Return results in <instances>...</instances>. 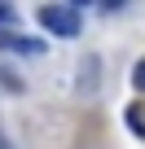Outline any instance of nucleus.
<instances>
[{
    "mask_svg": "<svg viewBox=\"0 0 145 149\" xmlns=\"http://www.w3.org/2000/svg\"><path fill=\"white\" fill-rule=\"evenodd\" d=\"M40 26H44L48 35L75 40V35H79V13L66 9V5H44V9H40Z\"/></svg>",
    "mask_w": 145,
    "mask_h": 149,
    "instance_id": "1",
    "label": "nucleus"
},
{
    "mask_svg": "<svg viewBox=\"0 0 145 149\" xmlns=\"http://www.w3.org/2000/svg\"><path fill=\"white\" fill-rule=\"evenodd\" d=\"M0 48H13V53H27V57L44 53V44H40V40H31V35H13V31L0 35Z\"/></svg>",
    "mask_w": 145,
    "mask_h": 149,
    "instance_id": "2",
    "label": "nucleus"
},
{
    "mask_svg": "<svg viewBox=\"0 0 145 149\" xmlns=\"http://www.w3.org/2000/svg\"><path fill=\"white\" fill-rule=\"evenodd\" d=\"M97 74H101V61H97V57H84V61H79V92H97V88H101Z\"/></svg>",
    "mask_w": 145,
    "mask_h": 149,
    "instance_id": "3",
    "label": "nucleus"
},
{
    "mask_svg": "<svg viewBox=\"0 0 145 149\" xmlns=\"http://www.w3.org/2000/svg\"><path fill=\"white\" fill-rule=\"evenodd\" d=\"M127 127H132V132H136V136H145V114H141V110H136V105H132V110H127Z\"/></svg>",
    "mask_w": 145,
    "mask_h": 149,
    "instance_id": "4",
    "label": "nucleus"
},
{
    "mask_svg": "<svg viewBox=\"0 0 145 149\" xmlns=\"http://www.w3.org/2000/svg\"><path fill=\"white\" fill-rule=\"evenodd\" d=\"M132 88H136V92H145V57L132 66Z\"/></svg>",
    "mask_w": 145,
    "mask_h": 149,
    "instance_id": "5",
    "label": "nucleus"
},
{
    "mask_svg": "<svg viewBox=\"0 0 145 149\" xmlns=\"http://www.w3.org/2000/svg\"><path fill=\"white\" fill-rule=\"evenodd\" d=\"M0 84H5L9 92H22V79H18V74H5V70H0Z\"/></svg>",
    "mask_w": 145,
    "mask_h": 149,
    "instance_id": "6",
    "label": "nucleus"
},
{
    "mask_svg": "<svg viewBox=\"0 0 145 149\" xmlns=\"http://www.w3.org/2000/svg\"><path fill=\"white\" fill-rule=\"evenodd\" d=\"M123 5H127V0H101V9H106V13H114V9H123Z\"/></svg>",
    "mask_w": 145,
    "mask_h": 149,
    "instance_id": "7",
    "label": "nucleus"
},
{
    "mask_svg": "<svg viewBox=\"0 0 145 149\" xmlns=\"http://www.w3.org/2000/svg\"><path fill=\"white\" fill-rule=\"evenodd\" d=\"M0 22H13V9L9 5H0Z\"/></svg>",
    "mask_w": 145,
    "mask_h": 149,
    "instance_id": "8",
    "label": "nucleus"
},
{
    "mask_svg": "<svg viewBox=\"0 0 145 149\" xmlns=\"http://www.w3.org/2000/svg\"><path fill=\"white\" fill-rule=\"evenodd\" d=\"M0 149H13V145H9V140H5V145H0Z\"/></svg>",
    "mask_w": 145,
    "mask_h": 149,
    "instance_id": "9",
    "label": "nucleus"
},
{
    "mask_svg": "<svg viewBox=\"0 0 145 149\" xmlns=\"http://www.w3.org/2000/svg\"><path fill=\"white\" fill-rule=\"evenodd\" d=\"M75 5H88V0H75Z\"/></svg>",
    "mask_w": 145,
    "mask_h": 149,
    "instance_id": "10",
    "label": "nucleus"
}]
</instances>
